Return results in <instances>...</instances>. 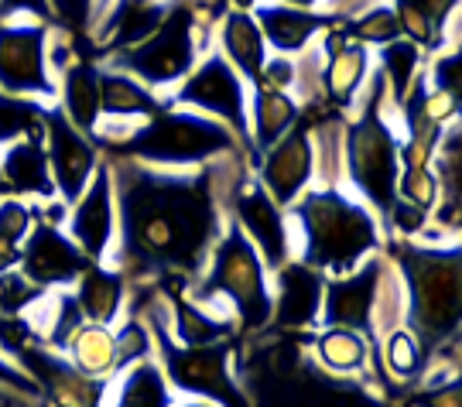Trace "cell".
I'll use <instances>...</instances> for the list:
<instances>
[{"label": "cell", "mask_w": 462, "mask_h": 407, "mask_svg": "<svg viewBox=\"0 0 462 407\" xmlns=\"http://www.w3.org/2000/svg\"><path fill=\"white\" fill-rule=\"evenodd\" d=\"M288 223L295 236V261L309 264L326 277L349 274L387 246L380 216L349 189L312 185L288 209Z\"/></svg>", "instance_id": "cell-2"}, {"label": "cell", "mask_w": 462, "mask_h": 407, "mask_svg": "<svg viewBox=\"0 0 462 407\" xmlns=\"http://www.w3.org/2000/svg\"><path fill=\"white\" fill-rule=\"evenodd\" d=\"M230 219L240 227L254 250L261 254L267 271L274 274L288 261H295V236L288 223V209H281L274 199L261 189V181L247 175L230 199Z\"/></svg>", "instance_id": "cell-11"}, {"label": "cell", "mask_w": 462, "mask_h": 407, "mask_svg": "<svg viewBox=\"0 0 462 407\" xmlns=\"http://www.w3.org/2000/svg\"><path fill=\"white\" fill-rule=\"evenodd\" d=\"M418 407H462V384L459 376L431 384L425 397H418Z\"/></svg>", "instance_id": "cell-38"}, {"label": "cell", "mask_w": 462, "mask_h": 407, "mask_svg": "<svg viewBox=\"0 0 462 407\" xmlns=\"http://www.w3.org/2000/svg\"><path fill=\"white\" fill-rule=\"evenodd\" d=\"M168 99L162 93L148 89L144 82L120 72V69L99 66V116L110 120H151L162 114Z\"/></svg>", "instance_id": "cell-25"}, {"label": "cell", "mask_w": 462, "mask_h": 407, "mask_svg": "<svg viewBox=\"0 0 462 407\" xmlns=\"http://www.w3.org/2000/svg\"><path fill=\"white\" fill-rule=\"evenodd\" d=\"M171 401H175V391L168 387V376L158 356H151L114 376L106 407H171Z\"/></svg>", "instance_id": "cell-28"}, {"label": "cell", "mask_w": 462, "mask_h": 407, "mask_svg": "<svg viewBox=\"0 0 462 407\" xmlns=\"http://www.w3.org/2000/svg\"><path fill=\"white\" fill-rule=\"evenodd\" d=\"M250 14L274 55H301L305 49H312L315 38L332 24L329 17L319 11H301V7L271 4V0H261Z\"/></svg>", "instance_id": "cell-20"}, {"label": "cell", "mask_w": 462, "mask_h": 407, "mask_svg": "<svg viewBox=\"0 0 462 407\" xmlns=\"http://www.w3.org/2000/svg\"><path fill=\"white\" fill-rule=\"evenodd\" d=\"M55 106L62 110L69 124L86 137H93L99 124V62L97 55L72 59L55 76Z\"/></svg>", "instance_id": "cell-21"}, {"label": "cell", "mask_w": 462, "mask_h": 407, "mask_svg": "<svg viewBox=\"0 0 462 407\" xmlns=\"http://www.w3.org/2000/svg\"><path fill=\"white\" fill-rule=\"evenodd\" d=\"M69 294L83 322H97V326L114 328L131 309V281L110 264H86Z\"/></svg>", "instance_id": "cell-19"}, {"label": "cell", "mask_w": 462, "mask_h": 407, "mask_svg": "<svg viewBox=\"0 0 462 407\" xmlns=\"http://www.w3.org/2000/svg\"><path fill=\"white\" fill-rule=\"evenodd\" d=\"M86 264L89 261L66 236V229L38 219L34 229L28 233V240L21 244L17 271L42 291H69L76 284V277L83 274Z\"/></svg>", "instance_id": "cell-16"}, {"label": "cell", "mask_w": 462, "mask_h": 407, "mask_svg": "<svg viewBox=\"0 0 462 407\" xmlns=\"http://www.w3.org/2000/svg\"><path fill=\"white\" fill-rule=\"evenodd\" d=\"M295 82H298V59L295 55H267L264 69L257 82L250 89H267V93H295Z\"/></svg>", "instance_id": "cell-36"}, {"label": "cell", "mask_w": 462, "mask_h": 407, "mask_svg": "<svg viewBox=\"0 0 462 407\" xmlns=\"http://www.w3.org/2000/svg\"><path fill=\"white\" fill-rule=\"evenodd\" d=\"M124 158L144 164H162V168H199L226 154H247L250 151L233 137L223 124L209 116H199L192 110L165 106L162 114L144 120L127 144L114 151ZM254 162V158H250Z\"/></svg>", "instance_id": "cell-6"}, {"label": "cell", "mask_w": 462, "mask_h": 407, "mask_svg": "<svg viewBox=\"0 0 462 407\" xmlns=\"http://www.w3.org/2000/svg\"><path fill=\"white\" fill-rule=\"evenodd\" d=\"M312 359L329 376L343 380H370L374 346L364 332L343 326H319L312 332Z\"/></svg>", "instance_id": "cell-23"}, {"label": "cell", "mask_w": 462, "mask_h": 407, "mask_svg": "<svg viewBox=\"0 0 462 407\" xmlns=\"http://www.w3.org/2000/svg\"><path fill=\"white\" fill-rule=\"evenodd\" d=\"M0 387H7V391L21 393V397L38 401V387L32 384V376L24 374V370L17 366V359L11 356V353H4V349H0Z\"/></svg>", "instance_id": "cell-37"}, {"label": "cell", "mask_w": 462, "mask_h": 407, "mask_svg": "<svg viewBox=\"0 0 462 407\" xmlns=\"http://www.w3.org/2000/svg\"><path fill=\"white\" fill-rule=\"evenodd\" d=\"M343 32H346L349 42H356V45H366L370 51L383 49V45H391L401 38V28H397V17L391 11V4L387 0H380L374 7H366L364 14H356L353 21L343 24Z\"/></svg>", "instance_id": "cell-31"}, {"label": "cell", "mask_w": 462, "mask_h": 407, "mask_svg": "<svg viewBox=\"0 0 462 407\" xmlns=\"http://www.w3.org/2000/svg\"><path fill=\"white\" fill-rule=\"evenodd\" d=\"M116 196V246L110 267L131 288L158 291L168 281L189 288L206 267L230 219V199L250 175L247 154H226L199 168H162L110 154Z\"/></svg>", "instance_id": "cell-1"}, {"label": "cell", "mask_w": 462, "mask_h": 407, "mask_svg": "<svg viewBox=\"0 0 462 407\" xmlns=\"http://www.w3.org/2000/svg\"><path fill=\"white\" fill-rule=\"evenodd\" d=\"M370 72H374V51L366 49V45L346 42L322 66V97H326V103L346 116L353 110L356 97L364 93Z\"/></svg>", "instance_id": "cell-26"}, {"label": "cell", "mask_w": 462, "mask_h": 407, "mask_svg": "<svg viewBox=\"0 0 462 407\" xmlns=\"http://www.w3.org/2000/svg\"><path fill=\"white\" fill-rule=\"evenodd\" d=\"M425 86L462 99V55L459 49H439L425 55Z\"/></svg>", "instance_id": "cell-34"}, {"label": "cell", "mask_w": 462, "mask_h": 407, "mask_svg": "<svg viewBox=\"0 0 462 407\" xmlns=\"http://www.w3.org/2000/svg\"><path fill=\"white\" fill-rule=\"evenodd\" d=\"M62 229L89 264H110L116 246V196L106 158L99 162L83 196L69 206Z\"/></svg>", "instance_id": "cell-13"}, {"label": "cell", "mask_w": 462, "mask_h": 407, "mask_svg": "<svg viewBox=\"0 0 462 407\" xmlns=\"http://www.w3.org/2000/svg\"><path fill=\"white\" fill-rule=\"evenodd\" d=\"M14 17H34V21H49V0H0V21H14Z\"/></svg>", "instance_id": "cell-39"}, {"label": "cell", "mask_w": 462, "mask_h": 407, "mask_svg": "<svg viewBox=\"0 0 462 407\" xmlns=\"http://www.w3.org/2000/svg\"><path fill=\"white\" fill-rule=\"evenodd\" d=\"M0 181H4L7 196L28 199L34 206H45L51 199H59L55 181H51L45 141H42V124L34 131L0 144Z\"/></svg>", "instance_id": "cell-18"}, {"label": "cell", "mask_w": 462, "mask_h": 407, "mask_svg": "<svg viewBox=\"0 0 462 407\" xmlns=\"http://www.w3.org/2000/svg\"><path fill=\"white\" fill-rule=\"evenodd\" d=\"M185 294L209 309L226 311L236 322V332H247V336H261L274 322L271 271L233 219H226L209 261L185 288Z\"/></svg>", "instance_id": "cell-4"}, {"label": "cell", "mask_w": 462, "mask_h": 407, "mask_svg": "<svg viewBox=\"0 0 462 407\" xmlns=\"http://www.w3.org/2000/svg\"><path fill=\"white\" fill-rule=\"evenodd\" d=\"M374 66L383 76V86H387V97H391V106H394L397 116L401 103L408 99L414 82L421 79V72H425V51L411 45V42H404V38H397V42L374 51Z\"/></svg>", "instance_id": "cell-29"}, {"label": "cell", "mask_w": 462, "mask_h": 407, "mask_svg": "<svg viewBox=\"0 0 462 407\" xmlns=\"http://www.w3.org/2000/svg\"><path fill=\"white\" fill-rule=\"evenodd\" d=\"M394 199L401 202H411L418 209L431 212L439 202H442V181L435 175V168L425 164V168H401L397 171V189Z\"/></svg>", "instance_id": "cell-32"}, {"label": "cell", "mask_w": 462, "mask_h": 407, "mask_svg": "<svg viewBox=\"0 0 462 407\" xmlns=\"http://www.w3.org/2000/svg\"><path fill=\"white\" fill-rule=\"evenodd\" d=\"M213 49L240 72V79L247 82V86L257 82V76H261V69H264V62H267V55H271L254 14H250V11H230V7L216 21Z\"/></svg>", "instance_id": "cell-22"}, {"label": "cell", "mask_w": 462, "mask_h": 407, "mask_svg": "<svg viewBox=\"0 0 462 407\" xmlns=\"http://www.w3.org/2000/svg\"><path fill=\"white\" fill-rule=\"evenodd\" d=\"M42 141H45V154H49L55 196H59V202L72 206L76 199L83 196L89 179L97 175L103 151L97 147L93 137L76 131L59 106L42 110Z\"/></svg>", "instance_id": "cell-12"}, {"label": "cell", "mask_w": 462, "mask_h": 407, "mask_svg": "<svg viewBox=\"0 0 462 407\" xmlns=\"http://www.w3.org/2000/svg\"><path fill=\"white\" fill-rule=\"evenodd\" d=\"M14 359L38 387L42 407H106L114 380L79 374L59 349L28 339L14 349Z\"/></svg>", "instance_id": "cell-10"}, {"label": "cell", "mask_w": 462, "mask_h": 407, "mask_svg": "<svg viewBox=\"0 0 462 407\" xmlns=\"http://www.w3.org/2000/svg\"><path fill=\"white\" fill-rule=\"evenodd\" d=\"M168 106L179 110H192L199 116H209L216 124H223L226 131L247 147V103H250V86L240 79V72L219 55L216 49H209L196 66L189 69L171 93H168ZM254 158V154H250Z\"/></svg>", "instance_id": "cell-8"}, {"label": "cell", "mask_w": 462, "mask_h": 407, "mask_svg": "<svg viewBox=\"0 0 462 407\" xmlns=\"http://www.w3.org/2000/svg\"><path fill=\"white\" fill-rule=\"evenodd\" d=\"M274 288V322L271 326L288 332H315L322 326V294H326V274L301 261H288L281 271L271 274Z\"/></svg>", "instance_id": "cell-17"}, {"label": "cell", "mask_w": 462, "mask_h": 407, "mask_svg": "<svg viewBox=\"0 0 462 407\" xmlns=\"http://www.w3.org/2000/svg\"><path fill=\"white\" fill-rule=\"evenodd\" d=\"M144 315L154 332V356L162 363L175 397H199L216 407H247V397L240 391V374L233 363V342L185 349L179 342H171L154 311L144 309Z\"/></svg>", "instance_id": "cell-7"}, {"label": "cell", "mask_w": 462, "mask_h": 407, "mask_svg": "<svg viewBox=\"0 0 462 407\" xmlns=\"http://www.w3.org/2000/svg\"><path fill=\"white\" fill-rule=\"evenodd\" d=\"M34 223H38V206L34 202L17 196H0V236L4 240L24 244Z\"/></svg>", "instance_id": "cell-35"}, {"label": "cell", "mask_w": 462, "mask_h": 407, "mask_svg": "<svg viewBox=\"0 0 462 407\" xmlns=\"http://www.w3.org/2000/svg\"><path fill=\"white\" fill-rule=\"evenodd\" d=\"M383 271H387V246H383V254L364 261L356 271L339 277H326L322 326L356 328V332L370 336V322H374V309H377Z\"/></svg>", "instance_id": "cell-15"}, {"label": "cell", "mask_w": 462, "mask_h": 407, "mask_svg": "<svg viewBox=\"0 0 462 407\" xmlns=\"http://www.w3.org/2000/svg\"><path fill=\"white\" fill-rule=\"evenodd\" d=\"M219 14L223 11H216V0H171L154 34H148L134 49L103 55L97 62L120 69L137 82H144L148 89L168 97L189 76V69L213 49Z\"/></svg>", "instance_id": "cell-5"}, {"label": "cell", "mask_w": 462, "mask_h": 407, "mask_svg": "<svg viewBox=\"0 0 462 407\" xmlns=\"http://www.w3.org/2000/svg\"><path fill=\"white\" fill-rule=\"evenodd\" d=\"M17 264H21V244H11V240L0 236V274L17 271Z\"/></svg>", "instance_id": "cell-41"}, {"label": "cell", "mask_w": 462, "mask_h": 407, "mask_svg": "<svg viewBox=\"0 0 462 407\" xmlns=\"http://www.w3.org/2000/svg\"><path fill=\"white\" fill-rule=\"evenodd\" d=\"M301 103L291 93H267V89H250L247 103V144L250 154L257 158L261 151L274 147L284 134L301 124Z\"/></svg>", "instance_id": "cell-24"}, {"label": "cell", "mask_w": 462, "mask_h": 407, "mask_svg": "<svg viewBox=\"0 0 462 407\" xmlns=\"http://www.w3.org/2000/svg\"><path fill=\"white\" fill-rule=\"evenodd\" d=\"M271 4H288V7H301V11H319L322 0H271Z\"/></svg>", "instance_id": "cell-42"}, {"label": "cell", "mask_w": 462, "mask_h": 407, "mask_svg": "<svg viewBox=\"0 0 462 407\" xmlns=\"http://www.w3.org/2000/svg\"><path fill=\"white\" fill-rule=\"evenodd\" d=\"M380 0H322L319 4V14H326L332 24H346L356 14H364L366 7H374Z\"/></svg>", "instance_id": "cell-40"}, {"label": "cell", "mask_w": 462, "mask_h": 407, "mask_svg": "<svg viewBox=\"0 0 462 407\" xmlns=\"http://www.w3.org/2000/svg\"><path fill=\"white\" fill-rule=\"evenodd\" d=\"M171 407H216V404H209V401H199V397H175V401H171Z\"/></svg>", "instance_id": "cell-43"}, {"label": "cell", "mask_w": 462, "mask_h": 407, "mask_svg": "<svg viewBox=\"0 0 462 407\" xmlns=\"http://www.w3.org/2000/svg\"><path fill=\"white\" fill-rule=\"evenodd\" d=\"M0 196H7V192H4V181H0Z\"/></svg>", "instance_id": "cell-44"}, {"label": "cell", "mask_w": 462, "mask_h": 407, "mask_svg": "<svg viewBox=\"0 0 462 407\" xmlns=\"http://www.w3.org/2000/svg\"><path fill=\"white\" fill-rule=\"evenodd\" d=\"M42 288H34L21 271L0 274V319H24L42 301Z\"/></svg>", "instance_id": "cell-33"}, {"label": "cell", "mask_w": 462, "mask_h": 407, "mask_svg": "<svg viewBox=\"0 0 462 407\" xmlns=\"http://www.w3.org/2000/svg\"><path fill=\"white\" fill-rule=\"evenodd\" d=\"M250 175L261 181V189L281 209H291L315 181V151L309 124L301 120L298 127H291L281 137L278 144L261 151L250 164Z\"/></svg>", "instance_id": "cell-14"}, {"label": "cell", "mask_w": 462, "mask_h": 407, "mask_svg": "<svg viewBox=\"0 0 462 407\" xmlns=\"http://www.w3.org/2000/svg\"><path fill=\"white\" fill-rule=\"evenodd\" d=\"M387 257L404 288L408 328L421 339L429 356L459 339L462 257L459 244H391Z\"/></svg>", "instance_id": "cell-3"}, {"label": "cell", "mask_w": 462, "mask_h": 407, "mask_svg": "<svg viewBox=\"0 0 462 407\" xmlns=\"http://www.w3.org/2000/svg\"><path fill=\"white\" fill-rule=\"evenodd\" d=\"M114 4L116 0H49L51 28L72 34V38L76 34L93 38L106 14L114 11Z\"/></svg>", "instance_id": "cell-30"}, {"label": "cell", "mask_w": 462, "mask_h": 407, "mask_svg": "<svg viewBox=\"0 0 462 407\" xmlns=\"http://www.w3.org/2000/svg\"><path fill=\"white\" fill-rule=\"evenodd\" d=\"M49 21L14 17L0 21V93L42 110L55 106V79L49 72Z\"/></svg>", "instance_id": "cell-9"}, {"label": "cell", "mask_w": 462, "mask_h": 407, "mask_svg": "<svg viewBox=\"0 0 462 407\" xmlns=\"http://www.w3.org/2000/svg\"><path fill=\"white\" fill-rule=\"evenodd\" d=\"M62 356L86 376L97 380H114L116 376V339L110 326L97 322H79L72 328V336L62 346Z\"/></svg>", "instance_id": "cell-27"}]
</instances>
